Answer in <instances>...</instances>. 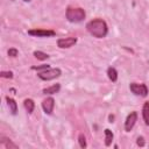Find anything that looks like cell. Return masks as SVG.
Segmentation results:
<instances>
[{
  "mask_svg": "<svg viewBox=\"0 0 149 149\" xmlns=\"http://www.w3.org/2000/svg\"><path fill=\"white\" fill-rule=\"evenodd\" d=\"M86 29L92 36H94L97 38L105 37L108 31V27H107L106 22L101 19H94V20H91L90 22H87Z\"/></svg>",
  "mask_w": 149,
  "mask_h": 149,
  "instance_id": "cell-1",
  "label": "cell"
},
{
  "mask_svg": "<svg viewBox=\"0 0 149 149\" xmlns=\"http://www.w3.org/2000/svg\"><path fill=\"white\" fill-rule=\"evenodd\" d=\"M66 19L70 22H80L85 19V10L79 7H69L66 9Z\"/></svg>",
  "mask_w": 149,
  "mask_h": 149,
  "instance_id": "cell-2",
  "label": "cell"
},
{
  "mask_svg": "<svg viewBox=\"0 0 149 149\" xmlns=\"http://www.w3.org/2000/svg\"><path fill=\"white\" fill-rule=\"evenodd\" d=\"M38 77L42 79V80H52L57 77H59L62 74V71L61 69L58 68H55V69H48V70H44V71H41L37 73Z\"/></svg>",
  "mask_w": 149,
  "mask_h": 149,
  "instance_id": "cell-3",
  "label": "cell"
},
{
  "mask_svg": "<svg viewBox=\"0 0 149 149\" xmlns=\"http://www.w3.org/2000/svg\"><path fill=\"white\" fill-rule=\"evenodd\" d=\"M130 91L136 94V95H141V97H146L148 94V87L144 84H137V83H132L129 85Z\"/></svg>",
  "mask_w": 149,
  "mask_h": 149,
  "instance_id": "cell-4",
  "label": "cell"
},
{
  "mask_svg": "<svg viewBox=\"0 0 149 149\" xmlns=\"http://www.w3.org/2000/svg\"><path fill=\"white\" fill-rule=\"evenodd\" d=\"M28 34L31 36H37V37H50V36L56 35L54 30H49V29H30L28 30Z\"/></svg>",
  "mask_w": 149,
  "mask_h": 149,
  "instance_id": "cell-5",
  "label": "cell"
},
{
  "mask_svg": "<svg viewBox=\"0 0 149 149\" xmlns=\"http://www.w3.org/2000/svg\"><path fill=\"white\" fill-rule=\"evenodd\" d=\"M77 43V38L76 37H64V38H59L57 41V45L62 49L65 48H71L72 45H74Z\"/></svg>",
  "mask_w": 149,
  "mask_h": 149,
  "instance_id": "cell-6",
  "label": "cell"
},
{
  "mask_svg": "<svg viewBox=\"0 0 149 149\" xmlns=\"http://www.w3.org/2000/svg\"><path fill=\"white\" fill-rule=\"evenodd\" d=\"M136 120H137V113L136 112H132V113L128 114V116H127V119L125 121V129H126V132H130L132 130V128L134 127Z\"/></svg>",
  "mask_w": 149,
  "mask_h": 149,
  "instance_id": "cell-7",
  "label": "cell"
},
{
  "mask_svg": "<svg viewBox=\"0 0 149 149\" xmlns=\"http://www.w3.org/2000/svg\"><path fill=\"white\" fill-rule=\"evenodd\" d=\"M54 106H55V100L51 97L44 99L43 102H42V108H43V111H44L45 114H51L52 113V109H54Z\"/></svg>",
  "mask_w": 149,
  "mask_h": 149,
  "instance_id": "cell-8",
  "label": "cell"
},
{
  "mask_svg": "<svg viewBox=\"0 0 149 149\" xmlns=\"http://www.w3.org/2000/svg\"><path fill=\"white\" fill-rule=\"evenodd\" d=\"M0 144H1V147L6 148V149H17V148H19L15 143H13V142H12L9 139H7V137H1Z\"/></svg>",
  "mask_w": 149,
  "mask_h": 149,
  "instance_id": "cell-9",
  "label": "cell"
},
{
  "mask_svg": "<svg viewBox=\"0 0 149 149\" xmlns=\"http://www.w3.org/2000/svg\"><path fill=\"white\" fill-rule=\"evenodd\" d=\"M6 101H7V105H8L9 109H10V113H12L13 115H15V114H16V112H17V105H16L15 100H14L13 98L6 97Z\"/></svg>",
  "mask_w": 149,
  "mask_h": 149,
  "instance_id": "cell-10",
  "label": "cell"
},
{
  "mask_svg": "<svg viewBox=\"0 0 149 149\" xmlns=\"http://www.w3.org/2000/svg\"><path fill=\"white\" fill-rule=\"evenodd\" d=\"M142 115H143V120H144L146 125L149 126V101L144 102L143 108H142Z\"/></svg>",
  "mask_w": 149,
  "mask_h": 149,
  "instance_id": "cell-11",
  "label": "cell"
},
{
  "mask_svg": "<svg viewBox=\"0 0 149 149\" xmlns=\"http://www.w3.org/2000/svg\"><path fill=\"white\" fill-rule=\"evenodd\" d=\"M59 88H61V85L59 84H55V85H52L50 87L44 88L43 90V93L44 94H55V93H57L59 91Z\"/></svg>",
  "mask_w": 149,
  "mask_h": 149,
  "instance_id": "cell-12",
  "label": "cell"
},
{
  "mask_svg": "<svg viewBox=\"0 0 149 149\" xmlns=\"http://www.w3.org/2000/svg\"><path fill=\"white\" fill-rule=\"evenodd\" d=\"M23 105H24V108L27 109L28 113H33L34 107H35V102H34L33 99H26L23 101Z\"/></svg>",
  "mask_w": 149,
  "mask_h": 149,
  "instance_id": "cell-13",
  "label": "cell"
},
{
  "mask_svg": "<svg viewBox=\"0 0 149 149\" xmlns=\"http://www.w3.org/2000/svg\"><path fill=\"white\" fill-rule=\"evenodd\" d=\"M107 76L112 81H116V79H118V72L114 68H108L107 69Z\"/></svg>",
  "mask_w": 149,
  "mask_h": 149,
  "instance_id": "cell-14",
  "label": "cell"
},
{
  "mask_svg": "<svg viewBox=\"0 0 149 149\" xmlns=\"http://www.w3.org/2000/svg\"><path fill=\"white\" fill-rule=\"evenodd\" d=\"M112 140H113V133L109 129H105V144L107 147L111 146Z\"/></svg>",
  "mask_w": 149,
  "mask_h": 149,
  "instance_id": "cell-15",
  "label": "cell"
},
{
  "mask_svg": "<svg viewBox=\"0 0 149 149\" xmlns=\"http://www.w3.org/2000/svg\"><path fill=\"white\" fill-rule=\"evenodd\" d=\"M34 56H35L37 59H40V61H44V59L49 58V55H48V54H45V52H42V51H40V50H36V51H34Z\"/></svg>",
  "mask_w": 149,
  "mask_h": 149,
  "instance_id": "cell-16",
  "label": "cell"
},
{
  "mask_svg": "<svg viewBox=\"0 0 149 149\" xmlns=\"http://www.w3.org/2000/svg\"><path fill=\"white\" fill-rule=\"evenodd\" d=\"M31 69H33V70H37L38 72H41V71H44V70H48V69H50V66H49L48 64H42V65H37V66H33Z\"/></svg>",
  "mask_w": 149,
  "mask_h": 149,
  "instance_id": "cell-17",
  "label": "cell"
},
{
  "mask_svg": "<svg viewBox=\"0 0 149 149\" xmlns=\"http://www.w3.org/2000/svg\"><path fill=\"white\" fill-rule=\"evenodd\" d=\"M78 142H79V146L81 148H85L87 144H86V139L84 136V134H79V137H78Z\"/></svg>",
  "mask_w": 149,
  "mask_h": 149,
  "instance_id": "cell-18",
  "label": "cell"
},
{
  "mask_svg": "<svg viewBox=\"0 0 149 149\" xmlns=\"http://www.w3.org/2000/svg\"><path fill=\"white\" fill-rule=\"evenodd\" d=\"M17 54H19V51H17L15 48H10V49L8 50V56H10V57H16Z\"/></svg>",
  "mask_w": 149,
  "mask_h": 149,
  "instance_id": "cell-19",
  "label": "cell"
},
{
  "mask_svg": "<svg viewBox=\"0 0 149 149\" xmlns=\"http://www.w3.org/2000/svg\"><path fill=\"white\" fill-rule=\"evenodd\" d=\"M0 76L2 78H13V72H10V71H2Z\"/></svg>",
  "mask_w": 149,
  "mask_h": 149,
  "instance_id": "cell-20",
  "label": "cell"
},
{
  "mask_svg": "<svg viewBox=\"0 0 149 149\" xmlns=\"http://www.w3.org/2000/svg\"><path fill=\"white\" fill-rule=\"evenodd\" d=\"M136 143H137V146L143 147V146H144V139H143L142 136H140V137L137 139V142H136Z\"/></svg>",
  "mask_w": 149,
  "mask_h": 149,
  "instance_id": "cell-21",
  "label": "cell"
},
{
  "mask_svg": "<svg viewBox=\"0 0 149 149\" xmlns=\"http://www.w3.org/2000/svg\"><path fill=\"white\" fill-rule=\"evenodd\" d=\"M24 1H30V0H24Z\"/></svg>",
  "mask_w": 149,
  "mask_h": 149,
  "instance_id": "cell-22",
  "label": "cell"
}]
</instances>
